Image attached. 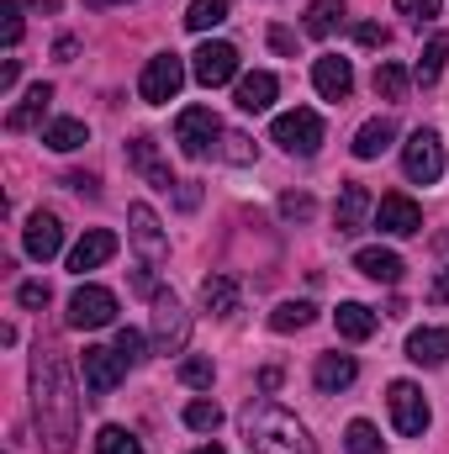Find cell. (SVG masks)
Returning <instances> with one entry per match:
<instances>
[{"mask_svg":"<svg viewBox=\"0 0 449 454\" xmlns=\"http://www.w3.org/2000/svg\"><path fill=\"white\" fill-rule=\"evenodd\" d=\"M32 418L43 434L48 454H75L80 439V396L69 380V364L59 348H37L32 354Z\"/></svg>","mask_w":449,"mask_h":454,"instance_id":"cell-1","label":"cell"},{"mask_svg":"<svg viewBox=\"0 0 449 454\" xmlns=\"http://www.w3.org/2000/svg\"><path fill=\"white\" fill-rule=\"evenodd\" d=\"M238 423H243V439L254 454H318L312 434L275 402H248Z\"/></svg>","mask_w":449,"mask_h":454,"instance_id":"cell-2","label":"cell"},{"mask_svg":"<svg viewBox=\"0 0 449 454\" xmlns=\"http://www.w3.org/2000/svg\"><path fill=\"white\" fill-rule=\"evenodd\" d=\"M270 137H275L286 153H296V159H312V153L323 148V116L307 112V106H296V112H280V116H275V127H270Z\"/></svg>","mask_w":449,"mask_h":454,"instance_id":"cell-3","label":"cell"},{"mask_svg":"<svg viewBox=\"0 0 449 454\" xmlns=\"http://www.w3.org/2000/svg\"><path fill=\"white\" fill-rule=\"evenodd\" d=\"M180 85H185V64H180L175 53H154V59L143 64L138 96H143L148 106H169V101L180 96Z\"/></svg>","mask_w":449,"mask_h":454,"instance_id":"cell-4","label":"cell"},{"mask_svg":"<svg viewBox=\"0 0 449 454\" xmlns=\"http://www.w3.org/2000/svg\"><path fill=\"white\" fill-rule=\"evenodd\" d=\"M402 169H407V180L434 185V180L445 175V143H439V132L418 127V132L407 137V148H402Z\"/></svg>","mask_w":449,"mask_h":454,"instance_id":"cell-5","label":"cell"},{"mask_svg":"<svg viewBox=\"0 0 449 454\" xmlns=\"http://www.w3.org/2000/svg\"><path fill=\"white\" fill-rule=\"evenodd\" d=\"M386 402H391V423H397L402 439H423L429 434V402H423V391L413 380H391Z\"/></svg>","mask_w":449,"mask_h":454,"instance_id":"cell-6","label":"cell"},{"mask_svg":"<svg viewBox=\"0 0 449 454\" xmlns=\"http://www.w3.org/2000/svg\"><path fill=\"white\" fill-rule=\"evenodd\" d=\"M212 137H223V121L212 116V106H185L175 116V143H180L185 159H207Z\"/></svg>","mask_w":449,"mask_h":454,"instance_id":"cell-7","label":"cell"},{"mask_svg":"<svg viewBox=\"0 0 449 454\" xmlns=\"http://www.w3.org/2000/svg\"><path fill=\"white\" fill-rule=\"evenodd\" d=\"M191 343V317H185V307L169 296V291H159L154 296V348L159 354H180Z\"/></svg>","mask_w":449,"mask_h":454,"instance_id":"cell-8","label":"cell"},{"mask_svg":"<svg viewBox=\"0 0 449 454\" xmlns=\"http://www.w3.org/2000/svg\"><path fill=\"white\" fill-rule=\"evenodd\" d=\"M80 370H85V391H91V396H112L116 386H122V375H127V359H122L116 348L91 343V348L80 354Z\"/></svg>","mask_w":449,"mask_h":454,"instance_id":"cell-9","label":"cell"},{"mask_svg":"<svg viewBox=\"0 0 449 454\" xmlns=\"http://www.w3.org/2000/svg\"><path fill=\"white\" fill-rule=\"evenodd\" d=\"M116 317V296L106 286H80L69 296V328H106Z\"/></svg>","mask_w":449,"mask_h":454,"instance_id":"cell-10","label":"cell"},{"mask_svg":"<svg viewBox=\"0 0 449 454\" xmlns=\"http://www.w3.org/2000/svg\"><path fill=\"white\" fill-rule=\"evenodd\" d=\"M127 232H132V243H138V254H143V264H159L164 254H169V238H164V227L154 217V207L148 201H132L127 207Z\"/></svg>","mask_w":449,"mask_h":454,"instance_id":"cell-11","label":"cell"},{"mask_svg":"<svg viewBox=\"0 0 449 454\" xmlns=\"http://www.w3.org/2000/svg\"><path fill=\"white\" fill-rule=\"evenodd\" d=\"M375 227L391 232V238H413V232H423V212H418L413 196L391 191V196H381V207H375Z\"/></svg>","mask_w":449,"mask_h":454,"instance_id":"cell-12","label":"cell"},{"mask_svg":"<svg viewBox=\"0 0 449 454\" xmlns=\"http://www.w3.org/2000/svg\"><path fill=\"white\" fill-rule=\"evenodd\" d=\"M21 248H27L37 264H48V259L64 248V227H59V217H53V212H32V217H27V232H21Z\"/></svg>","mask_w":449,"mask_h":454,"instance_id":"cell-13","label":"cell"},{"mask_svg":"<svg viewBox=\"0 0 449 454\" xmlns=\"http://www.w3.org/2000/svg\"><path fill=\"white\" fill-rule=\"evenodd\" d=\"M238 74V48L232 43H201L196 48V80L212 90V85H227Z\"/></svg>","mask_w":449,"mask_h":454,"instance_id":"cell-14","label":"cell"},{"mask_svg":"<svg viewBox=\"0 0 449 454\" xmlns=\"http://www.w3.org/2000/svg\"><path fill=\"white\" fill-rule=\"evenodd\" d=\"M312 85H318L323 101H349V90H354V69H349V59L323 53V59L312 64Z\"/></svg>","mask_w":449,"mask_h":454,"instance_id":"cell-15","label":"cell"},{"mask_svg":"<svg viewBox=\"0 0 449 454\" xmlns=\"http://www.w3.org/2000/svg\"><path fill=\"white\" fill-rule=\"evenodd\" d=\"M112 254H116V232H112V227H91V232L75 243V254H69V270H75V275H85V270H101Z\"/></svg>","mask_w":449,"mask_h":454,"instance_id":"cell-16","label":"cell"},{"mask_svg":"<svg viewBox=\"0 0 449 454\" xmlns=\"http://www.w3.org/2000/svg\"><path fill=\"white\" fill-rule=\"evenodd\" d=\"M370 191L359 185V180H343V191H338V201H334V227L338 232H359L365 227V217H370Z\"/></svg>","mask_w":449,"mask_h":454,"instance_id":"cell-17","label":"cell"},{"mask_svg":"<svg viewBox=\"0 0 449 454\" xmlns=\"http://www.w3.org/2000/svg\"><path fill=\"white\" fill-rule=\"evenodd\" d=\"M354 270H359L365 280H375V286H397V280L407 275L402 254H391V248H359V254H354Z\"/></svg>","mask_w":449,"mask_h":454,"instance_id":"cell-18","label":"cell"},{"mask_svg":"<svg viewBox=\"0 0 449 454\" xmlns=\"http://www.w3.org/2000/svg\"><path fill=\"white\" fill-rule=\"evenodd\" d=\"M275 90H280V80H275L270 69H254V74H243V80H238V112H248V116L270 112Z\"/></svg>","mask_w":449,"mask_h":454,"instance_id":"cell-19","label":"cell"},{"mask_svg":"<svg viewBox=\"0 0 449 454\" xmlns=\"http://www.w3.org/2000/svg\"><path fill=\"white\" fill-rule=\"evenodd\" d=\"M391 137H397V121H391V116H370V121L354 132L349 148H354V159H381V153L391 148Z\"/></svg>","mask_w":449,"mask_h":454,"instance_id":"cell-20","label":"cell"},{"mask_svg":"<svg viewBox=\"0 0 449 454\" xmlns=\"http://www.w3.org/2000/svg\"><path fill=\"white\" fill-rule=\"evenodd\" d=\"M127 159H132V169L148 180V185H159V191H169V185H180L164 164H159V148H154V137H138L132 148H127Z\"/></svg>","mask_w":449,"mask_h":454,"instance_id":"cell-21","label":"cell"},{"mask_svg":"<svg viewBox=\"0 0 449 454\" xmlns=\"http://www.w3.org/2000/svg\"><path fill=\"white\" fill-rule=\"evenodd\" d=\"M48 101H53V85H32L16 106H11V116H5V127L11 132H27V127H37L43 116H48Z\"/></svg>","mask_w":449,"mask_h":454,"instance_id":"cell-22","label":"cell"},{"mask_svg":"<svg viewBox=\"0 0 449 454\" xmlns=\"http://www.w3.org/2000/svg\"><path fill=\"white\" fill-rule=\"evenodd\" d=\"M354 375H359V364L349 359V354H323L318 359V370H312V380H318V391H349L354 386Z\"/></svg>","mask_w":449,"mask_h":454,"instance_id":"cell-23","label":"cell"},{"mask_svg":"<svg viewBox=\"0 0 449 454\" xmlns=\"http://www.w3.org/2000/svg\"><path fill=\"white\" fill-rule=\"evenodd\" d=\"M407 359L413 364H445L449 359V328H418L413 339H407Z\"/></svg>","mask_w":449,"mask_h":454,"instance_id":"cell-24","label":"cell"},{"mask_svg":"<svg viewBox=\"0 0 449 454\" xmlns=\"http://www.w3.org/2000/svg\"><path fill=\"white\" fill-rule=\"evenodd\" d=\"M201 307H207L212 317H232V312H238V280H232V275H207V280H201Z\"/></svg>","mask_w":449,"mask_h":454,"instance_id":"cell-25","label":"cell"},{"mask_svg":"<svg viewBox=\"0 0 449 454\" xmlns=\"http://www.w3.org/2000/svg\"><path fill=\"white\" fill-rule=\"evenodd\" d=\"M43 143H48L53 153H75L80 143H91V127H85V121H75V116H59V121H48Z\"/></svg>","mask_w":449,"mask_h":454,"instance_id":"cell-26","label":"cell"},{"mask_svg":"<svg viewBox=\"0 0 449 454\" xmlns=\"http://www.w3.org/2000/svg\"><path fill=\"white\" fill-rule=\"evenodd\" d=\"M334 323H338V333H343V339H354V343L375 333V312H370V307H359V301H338Z\"/></svg>","mask_w":449,"mask_h":454,"instance_id":"cell-27","label":"cell"},{"mask_svg":"<svg viewBox=\"0 0 449 454\" xmlns=\"http://www.w3.org/2000/svg\"><path fill=\"white\" fill-rule=\"evenodd\" d=\"M343 27V0H312L307 5V37H334Z\"/></svg>","mask_w":449,"mask_h":454,"instance_id":"cell-28","label":"cell"},{"mask_svg":"<svg viewBox=\"0 0 449 454\" xmlns=\"http://www.w3.org/2000/svg\"><path fill=\"white\" fill-rule=\"evenodd\" d=\"M227 11H232V0H191L185 27H191V32H212V27L227 21Z\"/></svg>","mask_w":449,"mask_h":454,"instance_id":"cell-29","label":"cell"},{"mask_svg":"<svg viewBox=\"0 0 449 454\" xmlns=\"http://www.w3.org/2000/svg\"><path fill=\"white\" fill-rule=\"evenodd\" d=\"M312 317H318L312 301H280V307L270 312V328H275V333H296V328H307Z\"/></svg>","mask_w":449,"mask_h":454,"instance_id":"cell-30","label":"cell"},{"mask_svg":"<svg viewBox=\"0 0 449 454\" xmlns=\"http://www.w3.org/2000/svg\"><path fill=\"white\" fill-rule=\"evenodd\" d=\"M370 85H375L381 101H402V96H407V69H402V64H375V80H370Z\"/></svg>","mask_w":449,"mask_h":454,"instance_id":"cell-31","label":"cell"},{"mask_svg":"<svg viewBox=\"0 0 449 454\" xmlns=\"http://www.w3.org/2000/svg\"><path fill=\"white\" fill-rule=\"evenodd\" d=\"M445 59H449V37L439 32V37L423 48V59H418V85H434V80L445 74Z\"/></svg>","mask_w":449,"mask_h":454,"instance_id":"cell-32","label":"cell"},{"mask_svg":"<svg viewBox=\"0 0 449 454\" xmlns=\"http://www.w3.org/2000/svg\"><path fill=\"white\" fill-rule=\"evenodd\" d=\"M343 450L349 454H386V439L359 418V423H349V434H343Z\"/></svg>","mask_w":449,"mask_h":454,"instance_id":"cell-33","label":"cell"},{"mask_svg":"<svg viewBox=\"0 0 449 454\" xmlns=\"http://www.w3.org/2000/svg\"><path fill=\"white\" fill-rule=\"evenodd\" d=\"M96 454H143V444L127 434V428H116V423H106L101 434H96Z\"/></svg>","mask_w":449,"mask_h":454,"instance_id":"cell-34","label":"cell"},{"mask_svg":"<svg viewBox=\"0 0 449 454\" xmlns=\"http://www.w3.org/2000/svg\"><path fill=\"white\" fill-rule=\"evenodd\" d=\"M185 428L217 434V428H223V407H217V402H191V407H185Z\"/></svg>","mask_w":449,"mask_h":454,"instance_id":"cell-35","label":"cell"},{"mask_svg":"<svg viewBox=\"0 0 449 454\" xmlns=\"http://www.w3.org/2000/svg\"><path fill=\"white\" fill-rule=\"evenodd\" d=\"M223 159L227 164H254V143L243 132H223Z\"/></svg>","mask_w":449,"mask_h":454,"instance_id":"cell-36","label":"cell"},{"mask_svg":"<svg viewBox=\"0 0 449 454\" xmlns=\"http://www.w3.org/2000/svg\"><path fill=\"white\" fill-rule=\"evenodd\" d=\"M0 37H5V48H16V43H21V5H16V0H5V5H0Z\"/></svg>","mask_w":449,"mask_h":454,"instance_id":"cell-37","label":"cell"},{"mask_svg":"<svg viewBox=\"0 0 449 454\" xmlns=\"http://www.w3.org/2000/svg\"><path fill=\"white\" fill-rule=\"evenodd\" d=\"M280 212H286L291 223H307V217L318 212V201H312L307 191H291V196H280Z\"/></svg>","mask_w":449,"mask_h":454,"instance_id":"cell-38","label":"cell"},{"mask_svg":"<svg viewBox=\"0 0 449 454\" xmlns=\"http://www.w3.org/2000/svg\"><path fill=\"white\" fill-rule=\"evenodd\" d=\"M180 380H185V386H212L217 370H212V359H185V364H180Z\"/></svg>","mask_w":449,"mask_h":454,"instance_id":"cell-39","label":"cell"},{"mask_svg":"<svg viewBox=\"0 0 449 454\" xmlns=\"http://www.w3.org/2000/svg\"><path fill=\"white\" fill-rule=\"evenodd\" d=\"M397 11H402L407 21H418V27H423V21H434V16H439V0H397Z\"/></svg>","mask_w":449,"mask_h":454,"instance_id":"cell-40","label":"cell"},{"mask_svg":"<svg viewBox=\"0 0 449 454\" xmlns=\"http://www.w3.org/2000/svg\"><path fill=\"white\" fill-rule=\"evenodd\" d=\"M116 354H122V359H127V370H132V364L143 359V333H132V328H122V333H116Z\"/></svg>","mask_w":449,"mask_h":454,"instance_id":"cell-41","label":"cell"},{"mask_svg":"<svg viewBox=\"0 0 449 454\" xmlns=\"http://www.w3.org/2000/svg\"><path fill=\"white\" fill-rule=\"evenodd\" d=\"M48 296H53V291H48V280H27V286L16 291V301H21V307H48Z\"/></svg>","mask_w":449,"mask_h":454,"instance_id":"cell-42","label":"cell"},{"mask_svg":"<svg viewBox=\"0 0 449 454\" xmlns=\"http://www.w3.org/2000/svg\"><path fill=\"white\" fill-rule=\"evenodd\" d=\"M175 207H180V212H196V207H201V185H196V180H180V185H175Z\"/></svg>","mask_w":449,"mask_h":454,"instance_id":"cell-43","label":"cell"},{"mask_svg":"<svg viewBox=\"0 0 449 454\" xmlns=\"http://www.w3.org/2000/svg\"><path fill=\"white\" fill-rule=\"evenodd\" d=\"M423 296H429V307H449V264L429 280V291H423Z\"/></svg>","mask_w":449,"mask_h":454,"instance_id":"cell-44","label":"cell"},{"mask_svg":"<svg viewBox=\"0 0 449 454\" xmlns=\"http://www.w3.org/2000/svg\"><path fill=\"white\" fill-rule=\"evenodd\" d=\"M354 37H359L365 48H381V43H386V32H381L375 21H365V27H354Z\"/></svg>","mask_w":449,"mask_h":454,"instance_id":"cell-45","label":"cell"},{"mask_svg":"<svg viewBox=\"0 0 449 454\" xmlns=\"http://www.w3.org/2000/svg\"><path fill=\"white\" fill-rule=\"evenodd\" d=\"M270 48H275V53H296V37H291L286 27H270Z\"/></svg>","mask_w":449,"mask_h":454,"instance_id":"cell-46","label":"cell"},{"mask_svg":"<svg viewBox=\"0 0 449 454\" xmlns=\"http://www.w3.org/2000/svg\"><path fill=\"white\" fill-rule=\"evenodd\" d=\"M64 185H69V191H85V196H96V175H69Z\"/></svg>","mask_w":449,"mask_h":454,"instance_id":"cell-47","label":"cell"},{"mask_svg":"<svg viewBox=\"0 0 449 454\" xmlns=\"http://www.w3.org/2000/svg\"><path fill=\"white\" fill-rule=\"evenodd\" d=\"M16 74H21V64H16V59H5V69H0V85H5V90H16Z\"/></svg>","mask_w":449,"mask_h":454,"instance_id":"cell-48","label":"cell"},{"mask_svg":"<svg viewBox=\"0 0 449 454\" xmlns=\"http://www.w3.org/2000/svg\"><path fill=\"white\" fill-rule=\"evenodd\" d=\"M85 5H96V11H106V5H127V0H85Z\"/></svg>","mask_w":449,"mask_h":454,"instance_id":"cell-49","label":"cell"},{"mask_svg":"<svg viewBox=\"0 0 449 454\" xmlns=\"http://www.w3.org/2000/svg\"><path fill=\"white\" fill-rule=\"evenodd\" d=\"M196 454H223V450H217V444H201V450H196Z\"/></svg>","mask_w":449,"mask_h":454,"instance_id":"cell-50","label":"cell"}]
</instances>
